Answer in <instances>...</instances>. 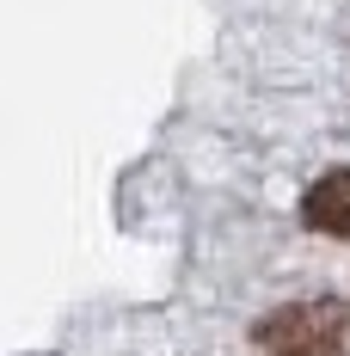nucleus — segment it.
Masks as SVG:
<instances>
[{
	"label": "nucleus",
	"instance_id": "nucleus-1",
	"mask_svg": "<svg viewBox=\"0 0 350 356\" xmlns=\"http://www.w3.org/2000/svg\"><path fill=\"white\" fill-rule=\"evenodd\" d=\"M271 356H344L350 344V307L344 301H289L252 332Z\"/></svg>",
	"mask_w": 350,
	"mask_h": 356
},
{
	"label": "nucleus",
	"instance_id": "nucleus-2",
	"mask_svg": "<svg viewBox=\"0 0 350 356\" xmlns=\"http://www.w3.org/2000/svg\"><path fill=\"white\" fill-rule=\"evenodd\" d=\"M301 221L308 227H319V234H338V240H350V166H338V172H326L301 197Z\"/></svg>",
	"mask_w": 350,
	"mask_h": 356
}]
</instances>
